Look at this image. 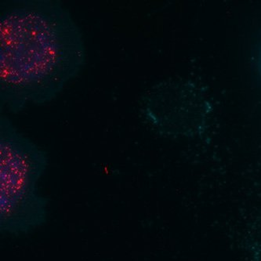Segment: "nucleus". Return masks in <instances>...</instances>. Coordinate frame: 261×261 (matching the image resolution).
Wrapping results in <instances>:
<instances>
[{
    "label": "nucleus",
    "mask_w": 261,
    "mask_h": 261,
    "mask_svg": "<svg viewBox=\"0 0 261 261\" xmlns=\"http://www.w3.org/2000/svg\"><path fill=\"white\" fill-rule=\"evenodd\" d=\"M77 24L61 4L20 1L0 17L1 106L18 112L55 99L85 62Z\"/></svg>",
    "instance_id": "f257e3e1"
},
{
    "label": "nucleus",
    "mask_w": 261,
    "mask_h": 261,
    "mask_svg": "<svg viewBox=\"0 0 261 261\" xmlns=\"http://www.w3.org/2000/svg\"><path fill=\"white\" fill-rule=\"evenodd\" d=\"M47 154L17 130L5 116L0 120V231L25 236L46 222L48 200L38 190L47 167Z\"/></svg>",
    "instance_id": "f03ea898"
}]
</instances>
